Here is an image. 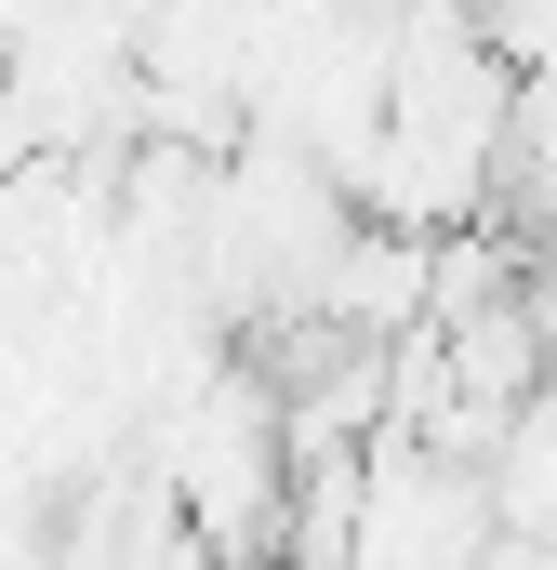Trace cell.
Instances as JSON below:
<instances>
[{
    "instance_id": "cell-1",
    "label": "cell",
    "mask_w": 557,
    "mask_h": 570,
    "mask_svg": "<svg viewBox=\"0 0 557 570\" xmlns=\"http://www.w3.org/2000/svg\"><path fill=\"white\" fill-rule=\"evenodd\" d=\"M491 226L518 253H557V80H518V120H505V186H491Z\"/></svg>"
},
{
    "instance_id": "cell-2",
    "label": "cell",
    "mask_w": 557,
    "mask_h": 570,
    "mask_svg": "<svg viewBox=\"0 0 557 570\" xmlns=\"http://www.w3.org/2000/svg\"><path fill=\"white\" fill-rule=\"evenodd\" d=\"M491 518H505V544H557V385L491 451Z\"/></svg>"
},
{
    "instance_id": "cell-3",
    "label": "cell",
    "mask_w": 557,
    "mask_h": 570,
    "mask_svg": "<svg viewBox=\"0 0 557 570\" xmlns=\"http://www.w3.org/2000/svg\"><path fill=\"white\" fill-rule=\"evenodd\" d=\"M491 570H557V544H491Z\"/></svg>"
}]
</instances>
